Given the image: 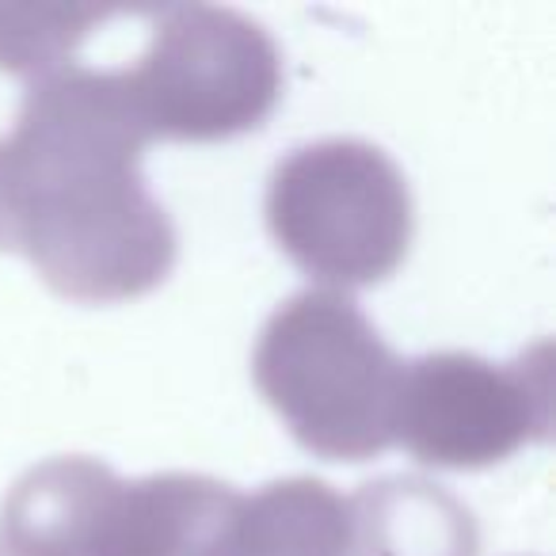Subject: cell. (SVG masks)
<instances>
[{
  "mask_svg": "<svg viewBox=\"0 0 556 556\" xmlns=\"http://www.w3.org/2000/svg\"><path fill=\"white\" fill-rule=\"evenodd\" d=\"M355 556H477L472 515L427 480H381L351 500Z\"/></svg>",
  "mask_w": 556,
  "mask_h": 556,
  "instance_id": "9",
  "label": "cell"
},
{
  "mask_svg": "<svg viewBox=\"0 0 556 556\" xmlns=\"http://www.w3.org/2000/svg\"><path fill=\"white\" fill-rule=\"evenodd\" d=\"M240 495L214 477L115 480L96 518L92 556H202Z\"/></svg>",
  "mask_w": 556,
  "mask_h": 556,
  "instance_id": "6",
  "label": "cell"
},
{
  "mask_svg": "<svg viewBox=\"0 0 556 556\" xmlns=\"http://www.w3.org/2000/svg\"><path fill=\"white\" fill-rule=\"evenodd\" d=\"M255 386L305 450L363 462L396 442L404 366L340 290L282 302L255 343Z\"/></svg>",
  "mask_w": 556,
  "mask_h": 556,
  "instance_id": "2",
  "label": "cell"
},
{
  "mask_svg": "<svg viewBox=\"0 0 556 556\" xmlns=\"http://www.w3.org/2000/svg\"><path fill=\"white\" fill-rule=\"evenodd\" d=\"M126 77L153 138L217 141L255 130L282 92V58L244 12L172 4Z\"/></svg>",
  "mask_w": 556,
  "mask_h": 556,
  "instance_id": "4",
  "label": "cell"
},
{
  "mask_svg": "<svg viewBox=\"0 0 556 556\" xmlns=\"http://www.w3.org/2000/svg\"><path fill=\"white\" fill-rule=\"evenodd\" d=\"M553 424L548 348L495 366L488 358L442 351L404 370L396 396V439L427 465L480 469L545 439Z\"/></svg>",
  "mask_w": 556,
  "mask_h": 556,
  "instance_id": "5",
  "label": "cell"
},
{
  "mask_svg": "<svg viewBox=\"0 0 556 556\" xmlns=\"http://www.w3.org/2000/svg\"><path fill=\"white\" fill-rule=\"evenodd\" d=\"M149 126L123 73L77 62L31 80L0 138V252L27 255L77 302H126L161 287L176 229L146 191Z\"/></svg>",
  "mask_w": 556,
  "mask_h": 556,
  "instance_id": "1",
  "label": "cell"
},
{
  "mask_svg": "<svg viewBox=\"0 0 556 556\" xmlns=\"http://www.w3.org/2000/svg\"><path fill=\"white\" fill-rule=\"evenodd\" d=\"M115 9L96 4H0V70L16 77H47Z\"/></svg>",
  "mask_w": 556,
  "mask_h": 556,
  "instance_id": "10",
  "label": "cell"
},
{
  "mask_svg": "<svg viewBox=\"0 0 556 556\" xmlns=\"http://www.w3.org/2000/svg\"><path fill=\"white\" fill-rule=\"evenodd\" d=\"M267 225L278 248L317 282L374 287L408 255V179L370 141H313L270 172Z\"/></svg>",
  "mask_w": 556,
  "mask_h": 556,
  "instance_id": "3",
  "label": "cell"
},
{
  "mask_svg": "<svg viewBox=\"0 0 556 556\" xmlns=\"http://www.w3.org/2000/svg\"><path fill=\"white\" fill-rule=\"evenodd\" d=\"M202 556H355L351 503L325 480H275L240 495Z\"/></svg>",
  "mask_w": 556,
  "mask_h": 556,
  "instance_id": "8",
  "label": "cell"
},
{
  "mask_svg": "<svg viewBox=\"0 0 556 556\" xmlns=\"http://www.w3.org/2000/svg\"><path fill=\"white\" fill-rule=\"evenodd\" d=\"M115 472L96 457H50L12 484L0 507L4 556H88Z\"/></svg>",
  "mask_w": 556,
  "mask_h": 556,
  "instance_id": "7",
  "label": "cell"
}]
</instances>
